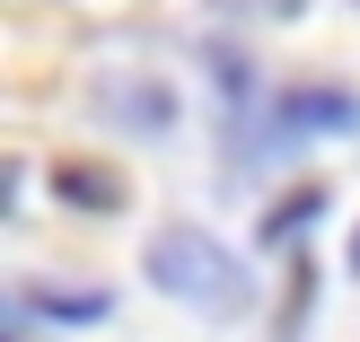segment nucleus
Returning a JSON list of instances; mask_svg holds the SVG:
<instances>
[{
    "instance_id": "1",
    "label": "nucleus",
    "mask_w": 360,
    "mask_h": 342,
    "mask_svg": "<svg viewBox=\"0 0 360 342\" xmlns=\"http://www.w3.org/2000/svg\"><path fill=\"white\" fill-rule=\"evenodd\" d=\"M141 272H150L176 308H193V316H220V325L229 316H255V263L229 255V246L211 237V228H193V220L158 228L150 255H141Z\"/></svg>"
},
{
    "instance_id": "2",
    "label": "nucleus",
    "mask_w": 360,
    "mask_h": 342,
    "mask_svg": "<svg viewBox=\"0 0 360 342\" xmlns=\"http://www.w3.org/2000/svg\"><path fill=\"white\" fill-rule=\"evenodd\" d=\"M88 105H97L105 123H123V132H141V140H167L176 132V88L167 79H141V70H105V79L88 88Z\"/></svg>"
},
{
    "instance_id": "3",
    "label": "nucleus",
    "mask_w": 360,
    "mask_h": 342,
    "mask_svg": "<svg viewBox=\"0 0 360 342\" xmlns=\"http://www.w3.org/2000/svg\"><path fill=\"white\" fill-rule=\"evenodd\" d=\"M299 132L352 140L360 132V97H352V88H281V97H273V140H299Z\"/></svg>"
},
{
    "instance_id": "4",
    "label": "nucleus",
    "mask_w": 360,
    "mask_h": 342,
    "mask_svg": "<svg viewBox=\"0 0 360 342\" xmlns=\"http://www.w3.org/2000/svg\"><path fill=\"white\" fill-rule=\"evenodd\" d=\"M35 316L44 325H97V316H115V290H97V281H79V290L70 281H18V334Z\"/></svg>"
},
{
    "instance_id": "5",
    "label": "nucleus",
    "mask_w": 360,
    "mask_h": 342,
    "mask_svg": "<svg viewBox=\"0 0 360 342\" xmlns=\"http://www.w3.org/2000/svg\"><path fill=\"white\" fill-rule=\"evenodd\" d=\"M53 193L79 202V211H123V185H115L105 167H53Z\"/></svg>"
},
{
    "instance_id": "6",
    "label": "nucleus",
    "mask_w": 360,
    "mask_h": 342,
    "mask_svg": "<svg viewBox=\"0 0 360 342\" xmlns=\"http://www.w3.org/2000/svg\"><path fill=\"white\" fill-rule=\"evenodd\" d=\"M316 211H326V185H299L290 202H273V211H264V246H290L299 228L316 220Z\"/></svg>"
}]
</instances>
